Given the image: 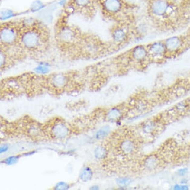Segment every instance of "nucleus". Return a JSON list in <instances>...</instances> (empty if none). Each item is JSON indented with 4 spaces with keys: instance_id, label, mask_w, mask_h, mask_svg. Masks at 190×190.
Segmentation results:
<instances>
[{
    "instance_id": "f257e3e1",
    "label": "nucleus",
    "mask_w": 190,
    "mask_h": 190,
    "mask_svg": "<svg viewBox=\"0 0 190 190\" xmlns=\"http://www.w3.org/2000/svg\"><path fill=\"white\" fill-rule=\"evenodd\" d=\"M18 47L24 54H35L48 47L50 35L47 28L35 20H21Z\"/></svg>"
},
{
    "instance_id": "f03ea898",
    "label": "nucleus",
    "mask_w": 190,
    "mask_h": 190,
    "mask_svg": "<svg viewBox=\"0 0 190 190\" xmlns=\"http://www.w3.org/2000/svg\"><path fill=\"white\" fill-rule=\"evenodd\" d=\"M83 38L81 31L72 25L63 23L57 29L56 40L63 50H73L75 47L79 49V44L80 45Z\"/></svg>"
},
{
    "instance_id": "7ed1b4c3",
    "label": "nucleus",
    "mask_w": 190,
    "mask_h": 190,
    "mask_svg": "<svg viewBox=\"0 0 190 190\" xmlns=\"http://www.w3.org/2000/svg\"><path fill=\"white\" fill-rule=\"evenodd\" d=\"M20 21H13L1 24V48L7 50L18 47Z\"/></svg>"
},
{
    "instance_id": "20e7f679",
    "label": "nucleus",
    "mask_w": 190,
    "mask_h": 190,
    "mask_svg": "<svg viewBox=\"0 0 190 190\" xmlns=\"http://www.w3.org/2000/svg\"><path fill=\"white\" fill-rule=\"evenodd\" d=\"M103 12L107 16L114 17L134 9L132 4L126 0H97Z\"/></svg>"
},
{
    "instance_id": "39448f33",
    "label": "nucleus",
    "mask_w": 190,
    "mask_h": 190,
    "mask_svg": "<svg viewBox=\"0 0 190 190\" xmlns=\"http://www.w3.org/2000/svg\"><path fill=\"white\" fill-rule=\"evenodd\" d=\"M149 56L153 58H159L165 56L167 51L164 42L162 41H155L150 44L148 47Z\"/></svg>"
},
{
    "instance_id": "423d86ee",
    "label": "nucleus",
    "mask_w": 190,
    "mask_h": 190,
    "mask_svg": "<svg viewBox=\"0 0 190 190\" xmlns=\"http://www.w3.org/2000/svg\"><path fill=\"white\" fill-rule=\"evenodd\" d=\"M164 43L167 53H174L182 48L183 40L180 37L174 36L167 38Z\"/></svg>"
},
{
    "instance_id": "0eeeda50",
    "label": "nucleus",
    "mask_w": 190,
    "mask_h": 190,
    "mask_svg": "<svg viewBox=\"0 0 190 190\" xmlns=\"http://www.w3.org/2000/svg\"><path fill=\"white\" fill-rule=\"evenodd\" d=\"M132 59L136 62H143L149 57L148 49L144 45H137L134 47L131 52Z\"/></svg>"
},
{
    "instance_id": "6e6552de",
    "label": "nucleus",
    "mask_w": 190,
    "mask_h": 190,
    "mask_svg": "<svg viewBox=\"0 0 190 190\" xmlns=\"http://www.w3.org/2000/svg\"><path fill=\"white\" fill-rule=\"evenodd\" d=\"M69 79V76L67 74H56L51 78V83L56 88H64L67 84Z\"/></svg>"
},
{
    "instance_id": "1a4fd4ad",
    "label": "nucleus",
    "mask_w": 190,
    "mask_h": 190,
    "mask_svg": "<svg viewBox=\"0 0 190 190\" xmlns=\"http://www.w3.org/2000/svg\"><path fill=\"white\" fill-rule=\"evenodd\" d=\"M128 34L127 30L122 27H116L112 32V37L114 42L121 43L127 38Z\"/></svg>"
},
{
    "instance_id": "9d476101",
    "label": "nucleus",
    "mask_w": 190,
    "mask_h": 190,
    "mask_svg": "<svg viewBox=\"0 0 190 190\" xmlns=\"http://www.w3.org/2000/svg\"><path fill=\"white\" fill-rule=\"evenodd\" d=\"M92 172L89 167H86L82 170L80 175L81 180L84 182H87L91 179Z\"/></svg>"
},
{
    "instance_id": "9b49d317",
    "label": "nucleus",
    "mask_w": 190,
    "mask_h": 190,
    "mask_svg": "<svg viewBox=\"0 0 190 190\" xmlns=\"http://www.w3.org/2000/svg\"><path fill=\"white\" fill-rule=\"evenodd\" d=\"M54 134L56 136L59 137H65L67 134V129L63 125H57L55 128H54Z\"/></svg>"
},
{
    "instance_id": "f8f14e48",
    "label": "nucleus",
    "mask_w": 190,
    "mask_h": 190,
    "mask_svg": "<svg viewBox=\"0 0 190 190\" xmlns=\"http://www.w3.org/2000/svg\"><path fill=\"white\" fill-rule=\"evenodd\" d=\"M93 0H74V4L79 8L88 7L93 4Z\"/></svg>"
},
{
    "instance_id": "ddd939ff",
    "label": "nucleus",
    "mask_w": 190,
    "mask_h": 190,
    "mask_svg": "<svg viewBox=\"0 0 190 190\" xmlns=\"http://www.w3.org/2000/svg\"><path fill=\"white\" fill-rule=\"evenodd\" d=\"M110 131V128L108 126L103 127L98 131L96 134V137L99 140L104 138L107 136Z\"/></svg>"
},
{
    "instance_id": "4468645a",
    "label": "nucleus",
    "mask_w": 190,
    "mask_h": 190,
    "mask_svg": "<svg viewBox=\"0 0 190 190\" xmlns=\"http://www.w3.org/2000/svg\"><path fill=\"white\" fill-rule=\"evenodd\" d=\"M106 149L102 147H98L95 151V154L98 159H102L106 155Z\"/></svg>"
},
{
    "instance_id": "2eb2a0df",
    "label": "nucleus",
    "mask_w": 190,
    "mask_h": 190,
    "mask_svg": "<svg viewBox=\"0 0 190 190\" xmlns=\"http://www.w3.org/2000/svg\"><path fill=\"white\" fill-rule=\"evenodd\" d=\"M18 158L19 157L17 156H12L5 159L4 162L8 165H13L14 164L17 163V161H18Z\"/></svg>"
},
{
    "instance_id": "dca6fc26",
    "label": "nucleus",
    "mask_w": 190,
    "mask_h": 190,
    "mask_svg": "<svg viewBox=\"0 0 190 190\" xmlns=\"http://www.w3.org/2000/svg\"><path fill=\"white\" fill-rule=\"evenodd\" d=\"M43 7V5L41 3V2L39 1H34L31 6V10L33 11H37L42 8Z\"/></svg>"
},
{
    "instance_id": "f3484780",
    "label": "nucleus",
    "mask_w": 190,
    "mask_h": 190,
    "mask_svg": "<svg viewBox=\"0 0 190 190\" xmlns=\"http://www.w3.org/2000/svg\"><path fill=\"white\" fill-rule=\"evenodd\" d=\"M13 15V12L8 10H4L3 11H1V18H3V20H6L8 18L11 17Z\"/></svg>"
},
{
    "instance_id": "a211bd4d",
    "label": "nucleus",
    "mask_w": 190,
    "mask_h": 190,
    "mask_svg": "<svg viewBox=\"0 0 190 190\" xmlns=\"http://www.w3.org/2000/svg\"><path fill=\"white\" fill-rule=\"evenodd\" d=\"M119 116H120V112L117 109L111 110L108 114V117H110V118L112 119L111 120H116V118H118Z\"/></svg>"
},
{
    "instance_id": "6ab92c4d",
    "label": "nucleus",
    "mask_w": 190,
    "mask_h": 190,
    "mask_svg": "<svg viewBox=\"0 0 190 190\" xmlns=\"http://www.w3.org/2000/svg\"><path fill=\"white\" fill-rule=\"evenodd\" d=\"M69 186L67 183H64V182H60L58 183L56 185V186L55 187V189L56 190H67L68 189Z\"/></svg>"
},
{
    "instance_id": "aec40b11",
    "label": "nucleus",
    "mask_w": 190,
    "mask_h": 190,
    "mask_svg": "<svg viewBox=\"0 0 190 190\" xmlns=\"http://www.w3.org/2000/svg\"><path fill=\"white\" fill-rule=\"evenodd\" d=\"M118 183L121 186H127L130 184V180L129 179H118Z\"/></svg>"
},
{
    "instance_id": "412c9836",
    "label": "nucleus",
    "mask_w": 190,
    "mask_h": 190,
    "mask_svg": "<svg viewBox=\"0 0 190 190\" xmlns=\"http://www.w3.org/2000/svg\"><path fill=\"white\" fill-rule=\"evenodd\" d=\"M36 71H37V72L40 73H46L48 71V68L43 67V66H41V67L37 68Z\"/></svg>"
},
{
    "instance_id": "4be33fe9",
    "label": "nucleus",
    "mask_w": 190,
    "mask_h": 190,
    "mask_svg": "<svg viewBox=\"0 0 190 190\" xmlns=\"http://www.w3.org/2000/svg\"><path fill=\"white\" fill-rule=\"evenodd\" d=\"M8 150V147L7 145H3V146H2L1 147V149H0V151H1V153H4V152H5L7 151Z\"/></svg>"
}]
</instances>
